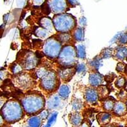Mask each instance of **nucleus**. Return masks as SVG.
I'll list each match as a JSON object with an SVG mask.
<instances>
[{
    "label": "nucleus",
    "instance_id": "nucleus-1",
    "mask_svg": "<svg viewBox=\"0 0 127 127\" xmlns=\"http://www.w3.org/2000/svg\"><path fill=\"white\" fill-rule=\"evenodd\" d=\"M45 103L44 97L39 94H27L21 101L24 111L29 114H34L41 111Z\"/></svg>",
    "mask_w": 127,
    "mask_h": 127
},
{
    "label": "nucleus",
    "instance_id": "nucleus-2",
    "mask_svg": "<svg viewBox=\"0 0 127 127\" xmlns=\"http://www.w3.org/2000/svg\"><path fill=\"white\" fill-rule=\"evenodd\" d=\"M2 116L8 123H14L20 120L23 116L24 109L19 102L10 100L2 107Z\"/></svg>",
    "mask_w": 127,
    "mask_h": 127
},
{
    "label": "nucleus",
    "instance_id": "nucleus-3",
    "mask_svg": "<svg viewBox=\"0 0 127 127\" xmlns=\"http://www.w3.org/2000/svg\"><path fill=\"white\" fill-rule=\"evenodd\" d=\"M54 28L59 32H69L74 30L76 25L75 18L71 14L61 13L55 15L53 20Z\"/></svg>",
    "mask_w": 127,
    "mask_h": 127
},
{
    "label": "nucleus",
    "instance_id": "nucleus-4",
    "mask_svg": "<svg viewBox=\"0 0 127 127\" xmlns=\"http://www.w3.org/2000/svg\"><path fill=\"white\" fill-rule=\"evenodd\" d=\"M76 50L73 46L66 45L64 46L57 57L58 62L62 67H72L76 62Z\"/></svg>",
    "mask_w": 127,
    "mask_h": 127
},
{
    "label": "nucleus",
    "instance_id": "nucleus-5",
    "mask_svg": "<svg viewBox=\"0 0 127 127\" xmlns=\"http://www.w3.org/2000/svg\"><path fill=\"white\" fill-rule=\"evenodd\" d=\"M62 50V44L56 37L48 38L43 45V52L48 57L55 59L59 57Z\"/></svg>",
    "mask_w": 127,
    "mask_h": 127
},
{
    "label": "nucleus",
    "instance_id": "nucleus-6",
    "mask_svg": "<svg viewBox=\"0 0 127 127\" xmlns=\"http://www.w3.org/2000/svg\"><path fill=\"white\" fill-rule=\"evenodd\" d=\"M59 83L57 74L55 71H48L41 79L40 85L44 90L51 92L58 88Z\"/></svg>",
    "mask_w": 127,
    "mask_h": 127
},
{
    "label": "nucleus",
    "instance_id": "nucleus-7",
    "mask_svg": "<svg viewBox=\"0 0 127 127\" xmlns=\"http://www.w3.org/2000/svg\"><path fill=\"white\" fill-rule=\"evenodd\" d=\"M46 4L50 11L55 15L65 13L69 5L67 0H48Z\"/></svg>",
    "mask_w": 127,
    "mask_h": 127
},
{
    "label": "nucleus",
    "instance_id": "nucleus-8",
    "mask_svg": "<svg viewBox=\"0 0 127 127\" xmlns=\"http://www.w3.org/2000/svg\"><path fill=\"white\" fill-rule=\"evenodd\" d=\"M39 62V57L32 52H28L24 55L22 64L23 68L27 70L33 69L36 67Z\"/></svg>",
    "mask_w": 127,
    "mask_h": 127
},
{
    "label": "nucleus",
    "instance_id": "nucleus-9",
    "mask_svg": "<svg viewBox=\"0 0 127 127\" xmlns=\"http://www.w3.org/2000/svg\"><path fill=\"white\" fill-rule=\"evenodd\" d=\"M17 83L19 88L27 89L31 86L32 81L29 74L26 73H20L17 77Z\"/></svg>",
    "mask_w": 127,
    "mask_h": 127
},
{
    "label": "nucleus",
    "instance_id": "nucleus-10",
    "mask_svg": "<svg viewBox=\"0 0 127 127\" xmlns=\"http://www.w3.org/2000/svg\"><path fill=\"white\" fill-rule=\"evenodd\" d=\"M62 98L59 95H52L46 101V105L48 109L53 110L59 108L62 105Z\"/></svg>",
    "mask_w": 127,
    "mask_h": 127
},
{
    "label": "nucleus",
    "instance_id": "nucleus-11",
    "mask_svg": "<svg viewBox=\"0 0 127 127\" xmlns=\"http://www.w3.org/2000/svg\"><path fill=\"white\" fill-rule=\"evenodd\" d=\"M98 98L99 96H98V90L95 88H87L85 92V98L88 104H95L98 101Z\"/></svg>",
    "mask_w": 127,
    "mask_h": 127
},
{
    "label": "nucleus",
    "instance_id": "nucleus-12",
    "mask_svg": "<svg viewBox=\"0 0 127 127\" xmlns=\"http://www.w3.org/2000/svg\"><path fill=\"white\" fill-rule=\"evenodd\" d=\"M75 71L76 69H74L71 67H63V68L60 69L58 71L57 75L60 79H62L63 81H67L72 78Z\"/></svg>",
    "mask_w": 127,
    "mask_h": 127
},
{
    "label": "nucleus",
    "instance_id": "nucleus-13",
    "mask_svg": "<svg viewBox=\"0 0 127 127\" xmlns=\"http://www.w3.org/2000/svg\"><path fill=\"white\" fill-rule=\"evenodd\" d=\"M104 77L97 72H93L89 76V83L92 87H99L104 82Z\"/></svg>",
    "mask_w": 127,
    "mask_h": 127
},
{
    "label": "nucleus",
    "instance_id": "nucleus-14",
    "mask_svg": "<svg viewBox=\"0 0 127 127\" xmlns=\"http://www.w3.org/2000/svg\"><path fill=\"white\" fill-rule=\"evenodd\" d=\"M114 57L120 61H123L127 57V46L120 45L114 51Z\"/></svg>",
    "mask_w": 127,
    "mask_h": 127
},
{
    "label": "nucleus",
    "instance_id": "nucleus-15",
    "mask_svg": "<svg viewBox=\"0 0 127 127\" xmlns=\"http://www.w3.org/2000/svg\"><path fill=\"white\" fill-rule=\"evenodd\" d=\"M114 114L118 116H123L126 114L127 111V105L125 102L123 101H117L114 104L113 107Z\"/></svg>",
    "mask_w": 127,
    "mask_h": 127
},
{
    "label": "nucleus",
    "instance_id": "nucleus-16",
    "mask_svg": "<svg viewBox=\"0 0 127 127\" xmlns=\"http://www.w3.org/2000/svg\"><path fill=\"white\" fill-rule=\"evenodd\" d=\"M39 24L42 28L47 30L48 32H51L54 30V23L52 19L48 17H43L39 20Z\"/></svg>",
    "mask_w": 127,
    "mask_h": 127
},
{
    "label": "nucleus",
    "instance_id": "nucleus-17",
    "mask_svg": "<svg viewBox=\"0 0 127 127\" xmlns=\"http://www.w3.org/2000/svg\"><path fill=\"white\" fill-rule=\"evenodd\" d=\"M55 37L61 42V44H64V45H67L73 38V37H72V36L68 32H60L59 34L56 35Z\"/></svg>",
    "mask_w": 127,
    "mask_h": 127
},
{
    "label": "nucleus",
    "instance_id": "nucleus-18",
    "mask_svg": "<svg viewBox=\"0 0 127 127\" xmlns=\"http://www.w3.org/2000/svg\"><path fill=\"white\" fill-rule=\"evenodd\" d=\"M70 92H71L70 87L67 85H62L58 90L59 95L63 100H66L69 97Z\"/></svg>",
    "mask_w": 127,
    "mask_h": 127
},
{
    "label": "nucleus",
    "instance_id": "nucleus-19",
    "mask_svg": "<svg viewBox=\"0 0 127 127\" xmlns=\"http://www.w3.org/2000/svg\"><path fill=\"white\" fill-rule=\"evenodd\" d=\"M70 121L72 125L74 127H79L81 125L83 121V116L80 113H74L71 114Z\"/></svg>",
    "mask_w": 127,
    "mask_h": 127
},
{
    "label": "nucleus",
    "instance_id": "nucleus-20",
    "mask_svg": "<svg viewBox=\"0 0 127 127\" xmlns=\"http://www.w3.org/2000/svg\"><path fill=\"white\" fill-rule=\"evenodd\" d=\"M72 37L77 41H83L85 37V31L83 28H76L73 31Z\"/></svg>",
    "mask_w": 127,
    "mask_h": 127
},
{
    "label": "nucleus",
    "instance_id": "nucleus-21",
    "mask_svg": "<svg viewBox=\"0 0 127 127\" xmlns=\"http://www.w3.org/2000/svg\"><path fill=\"white\" fill-rule=\"evenodd\" d=\"M42 119L39 116H32L28 120L29 127H40Z\"/></svg>",
    "mask_w": 127,
    "mask_h": 127
},
{
    "label": "nucleus",
    "instance_id": "nucleus-22",
    "mask_svg": "<svg viewBox=\"0 0 127 127\" xmlns=\"http://www.w3.org/2000/svg\"><path fill=\"white\" fill-rule=\"evenodd\" d=\"M48 33L49 32L42 27L36 28L34 31V34L39 39H46L48 36Z\"/></svg>",
    "mask_w": 127,
    "mask_h": 127
},
{
    "label": "nucleus",
    "instance_id": "nucleus-23",
    "mask_svg": "<svg viewBox=\"0 0 127 127\" xmlns=\"http://www.w3.org/2000/svg\"><path fill=\"white\" fill-rule=\"evenodd\" d=\"M76 54L78 58L81 59H85L86 58V49L85 46L83 44H79L76 48Z\"/></svg>",
    "mask_w": 127,
    "mask_h": 127
},
{
    "label": "nucleus",
    "instance_id": "nucleus-24",
    "mask_svg": "<svg viewBox=\"0 0 127 127\" xmlns=\"http://www.w3.org/2000/svg\"><path fill=\"white\" fill-rule=\"evenodd\" d=\"M111 116L108 113H101L98 115V121L99 123L103 125H106L109 123L111 120Z\"/></svg>",
    "mask_w": 127,
    "mask_h": 127
},
{
    "label": "nucleus",
    "instance_id": "nucleus-25",
    "mask_svg": "<svg viewBox=\"0 0 127 127\" xmlns=\"http://www.w3.org/2000/svg\"><path fill=\"white\" fill-rule=\"evenodd\" d=\"M115 102L112 98H106L104 100L103 102V107L104 109L107 111H111L113 110Z\"/></svg>",
    "mask_w": 127,
    "mask_h": 127
},
{
    "label": "nucleus",
    "instance_id": "nucleus-26",
    "mask_svg": "<svg viewBox=\"0 0 127 127\" xmlns=\"http://www.w3.org/2000/svg\"><path fill=\"white\" fill-rule=\"evenodd\" d=\"M114 50H113L112 48H107L102 51L100 57L102 59H109L114 56Z\"/></svg>",
    "mask_w": 127,
    "mask_h": 127
},
{
    "label": "nucleus",
    "instance_id": "nucleus-27",
    "mask_svg": "<svg viewBox=\"0 0 127 127\" xmlns=\"http://www.w3.org/2000/svg\"><path fill=\"white\" fill-rule=\"evenodd\" d=\"M102 59L100 57H96L95 58H94L92 61H90V64L92 67L94 69L97 70L102 65Z\"/></svg>",
    "mask_w": 127,
    "mask_h": 127
},
{
    "label": "nucleus",
    "instance_id": "nucleus-28",
    "mask_svg": "<svg viewBox=\"0 0 127 127\" xmlns=\"http://www.w3.org/2000/svg\"><path fill=\"white\" fill-rule=\"evenodd\" d=\"M23 67L22 65L19 63H15L12 65L11 67V70L13 74H19L23 71Z\"/></svg>",
    "mask_w": 127,
    "mask_h": 127
},
{
    "label": "nucleus",
    "instance_id": "nucleus-29",
    "mask_svg": "<svg viewBox=\"0 0 127 127\" xmlns=\"http://www.w3.org/2000/svg\"><path fill=\"white\" fill-rule=\"evenodd\" d=\"M83 102L78 99H74L72 102V109L74 111H79L83 108Z\"/></svg>",
    "mask_w": 127,
    "mask_h": 127
},
{
    "label": "nucleus",
    "instance_id": "nucleus-30",
    "mask_svg": "<svg viewBox=\"0 0 127 127\" xmlns=\"http://www.w3.org/2000/svg\"><path fill=\"white\" fill-rule=\"evenodd\" d=\"M126 85V79L123 76H120L116 79L115 82V85L118 88H123Z\"/></svg>",
    "mask_w": 127,
    "mask_h": 127
},
{
    "label": "nucleus",
    "instance_id": "nucleus-31",
    "mask_svg": "<svg viewBox=\"0 0 127 127\" xmlns=\"http://www.w3.org/2000/svg\"><path fill=\"white\" fill-rule=\"evenodd\" d=\"M57 116H58L57 112H55H55H54L53 113H52L51 115H50L49 118H48L47 124H48L50 126L53 125L55 123V121H56Z\"/></svg>",
    "mask_w": 127,
    "mask_h": 127
},
{
    "label": "nucleus",
    "instance_id": "nucleus-32",
    "mask_svg": "<svg viewBox=\"0 0 127 127\" xmlns=\"http://www.w3.org/2000/svg\"><path fill=\"white\" fill-rule=\"evenodd\" d=\"M118 42L120 45H127V32L121 33L120 38H118Z\"/></svg>",
    "mask_w": 127,
    "mask_h": 127
},
{
    "label": "nucleus",
    "instance_id": "nucleus-33",
    "mask_svg": "<svg viewBox=\"0 0 127 127\" xmlns=\"http://www.w3.org/2000/svg\"><path fill=\"white\" fill-rule=\"evenodd\" d=\"M48 72V70L46 69H45V67H40L38 68V69L36 70V75L38 78H40L41 79V78L43 76H45V74Z\"/></svg>",
    "mask_w": 127,
    "mask_h": 127
},
{
    "label": "nucleus",
    "instance_id": "nucleus-34",
    "mask_svg": "<svg viewBox=\"0 0 127 127\" xmlns=\"http://www.w3.org/2000/svg\"><path fill=\"white\" fill-rule=\"evenodd\" d=\"M99 89V88H98ZM100 92L98 91V96H100L102 98H104L108 95V90L107 88H106L104 86H102V87H100V89H99Z\"/></svg>",
    "mask_w": 127,
    "mask_h": 127
},
{
    "label": "nucleus",
    "instance_id": "nucleus-35",
    "mask_svg": "<svg viewBox=\"0 0 127 127\" xmlns=\"http://www.w3.org/2000/svg\"><path fill=\"white\" fill-rule=\"evenodd\" d=\"M86 70H87V67H86L85 64H84L83 63L78 64L76 67V71L78 73H81L83 72H85Z\"/></svg>",
    "mask_w": 127,
    "mask_h": 127
},
{
    "label": "nucleus",
    "instance_id": "nucleus-36",
    "mask_svg": "<svg viewBox=\"0 0 127 127\" xmlns=\"http://www.w3.org/2000/svg\"><path fill=\"white\" fill-rule=\"evenodd\" d=\"M126 65L123 62H119L116 65V70L119 72H124L125 71Z\"/></svg>",
    "mask_w": 127,
    "mask_h": 127
},
{
    "label": "nucleus",
    "instance_id": "nucleus-37",
    "mask_svg": "<svg viewBox=\"0 0 127 127\" xmlns=\"http://www.w3.org/2000/svg\"><path fill=\"white\" fill-rule=\"evenodd\" d=\"M49 116V113H48V111L47 109L43 110L41 111L40 113H39V117L42 119V120H45V119L47 118Z\"/></svg>",
    "mask_w": 127,
    "mask_h": 127
},
{
    "label": "nucleus",
    "instance_id": "nucleus-38",
    "mask_svg": "<svg viewBox=\"0 0 127 127\" xmlns=\"http://www.w3.org/2000/svg\"><path fill=\"white\" fill-rule=\"evenodd\" d=\"M68 4H69L70 6H76L79 4V0H67Z\"/></svg>",
    "mask_w": 127,
    "mask_h": 127
},
{
    "label": "nucleus",
    "instance_id": "nucleus-39",
    "mask_svg": "<svg viewBox=\"0 0 127 127\" xmlns=\"http://www.w3.org/2000/svg\"><path fill=\"white\" fill-rule=\"evenodd\" d=\"M45 0H32V4L34 6H41L45 3Z\"/></svg>",
    "mask_w": 127,
    "mask_h": 127
},
{
    "label": "nucleus",
    "instance_id": "nucleus-40",
    "mask_svg": "<svg viewBox=\"0 0 127 127\" xmlns=\"http://www.w3.org/2000/svg\"><path fill=\"white\" fill-rule=\"evenodd\" d=\"M79 22L80 26H82V27H85L86 26V24H87V20H86L85 17H82L80 18Z\"/></svg>",
    "mask_w": 127,
    "mask_h": 127
},
{
    "label": "nucleus",
    "instance_id": "nucleus-41",
    "mask_svg": "<svg viewBox=\"0 0 127 127\" xmlns=\"http://www.w3.org/2000/svg\"><path fill=\"white\" fill-rule=\"evenodd\" d=\"M7 76V73L4 70H1L0 71V79H4Z\"/></svg>",
    "mask_w": 127,
    "mask_h": 127
},
{
    "label": "nucleus",
    "instance_id": "nucleus-42",
    "mask_svg": "<svg viewBox=\"0 0 127 127\" xmlns=\"http://www.w3.org/2000/svg\"><path fill=\"white\" fill-rule=\"evenodd\" d=\"M3 120H4V118H3V116L0 114V125H1L3 123Z\"/></svg>",
    "mask_w": 127,
    "mask_h": 127
},
{
    "label": "nucleus",
    "instance_id": "nucleus-43",
    "mask_svg": "<svg viewBox=\"0 0 127 127\" xmlns=\"http://www.w3.org/2000/svg\"><path fill=\"white\" fill-rule=\"evenodd\" d=\"M81 127H88L87 124H83V125H81Z\"/></svg>",
    "mask_w": 127,
    "mask_h": 127
},
{
    "label": "nucleus",
    "instance_id": "nucleus-44",
    "mask_svg": "<svg viewBox=\"0 0 127 127\" xmlns=\"http://www.w3.org/2000/svg\"><path fill=\"white\" fill-rule=\"evenodd\" d=\"M43 127H51V126L49 125L48 124H46V125H44Z\"/></svg>",
    "mask_w": 127,
    "mask_h": 127
},
{
    "label": "nucleus",
    "instance_id": "nucleus-45",
    "mask_svg": "<svg viewBox=\"0 0 127 127\" xmlns=\"http://www.w3.org/2000/svg\"><path fill=\"white\" fill-rule=\"evenodd\" d=\"M125 72H126V74H127V65H126V69H125Z\"/></svg>",
    "mask_w": 127,
    "mask_h": 127
},
{
    "label": "nucleus",
    "instance_id": "nucleus-46",
    "mask_svg": "<svg viewBox=\"0 0 127 127\" xmlns=\"http://www.w3.org/2000/svg\"><path fill=\"white\" fill-rule=\"evenodd\" d=\"M113 127V126H111V125H107V126H105V127Z\"/></svg>",
    "mask_w": 127,
    "mask_h": 127
},
{
    "label": "nucleus",
    "instance_id": "nucleus-47",
    "mask_svg": "<svg viewBox=\"0 0 127 127\" xmlns=\"http://www.w3.org/2000/svg\"><path fill=\"white\" fill-rule=\"evenodd\" d=\"M1 80H0V85H1Z\"/></svg>",
    "mask_w": 127,
    "mask_h": 127
},
{
    "label": "nucleus",
    "instance_id": "nucleus-48",
    "mask_svg": "<svg viewBox=\"0 0 127 127\" xmlns=\"http://www.w3.org/2000/svg\"></svg>",
    "mask_w": 127,
    "mask_h": 127
},
{
    "label": "nucleus",
    "instance_id": "nucleus-49",
    "mask_svg": "<svg viewBox=\"0 0 127 127\" xmlns=\"http://www.w3.org/2000/svg\"></svg>",
    "mask_w": 127,
    "mask_h": 127
}]
</instances>
